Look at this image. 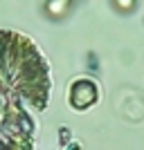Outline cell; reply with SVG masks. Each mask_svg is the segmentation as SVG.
Masks as SVG:
<instances>
[{"label":"cell","mask_w":144,"mask_h":150,"mask_svg":"<svg viewBox=\"0 0 144 150\" xmlns=\"http://www.w3.org/2000/svg\"><path fill=\"white\" fill-rule=\"evenodd\" d=\"M99 99V92H97V85H95L90 79H79V81L72 83L70 88V105L75 110H88L92 108Z\"/></svg>","instance_id":"6da1fadb"},{"label":"cell","mask_w":144,"mask_h":150,"mask_svg":"<svg viewBox=\"0 0 144 150\" xmlns=\"http://www.w3.org/2000/svg\"><path fill=\"white\" fill-rule=\"evenodd\" d=\"M70 5H72V0H45L43 9H45V13H47L50 18L61 20V18H65V16H68Z\"/></svg>","instance_id":"7a4b0ae2"},{"label":"cell","mask_w":144,"mask_h":150,"mask_svg":"<svg viewBox=\"0 0 144 150\" xmlns=\"http://www.w3.org/2000/svg\"><path fill=\"white\" fill-rule=\"evenodd\" d=\"M135 2H138V0H113V7L117 11L126 13V11H131L133 7H135Z\"/></svg>","instance_id":"3957f363"}]
</instances>
